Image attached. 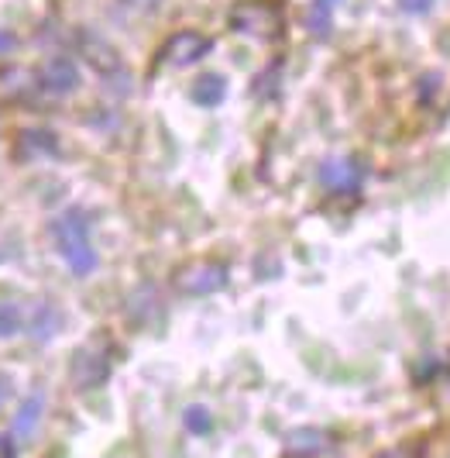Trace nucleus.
Listing matches in <instances>:
<instances>
[{
  "instance_id": "20e7f679",
  "label": "nucleus",
  "mask_w": 450,
  "mask_h": 458,
  "mask_svg": "<svg viewBox=\"0 0 450 458\" xmlns=\"http://www.w3.org/2000/svg\"><path fill=\"white\" fill-rule=\"evenodd\" d=\"M176 283H179L182 293H189V297H206V293H217V290L227 286V269L221 262H196V266L182 269Z\"/></svg>"
},
{
  "instance_id": "f257e3e1",
  "label": "nucleus",
  "mask_w": 450,
  "mask_h": 458,
  "mask_svg": "<svg viewBox=\"0 0 450 458\" xmlns=\"http://www.w3.org/2000/svg\"><path fill=\"white\" fill-rule=\"evenodd\" d=\"M52 242L62 255V262L72 269V276H90L96 269L100 259H96V249L90 245V217H87V210H79V207L62 210L52 221Z\"/></svg>"
},
{
  "instance_id": "aec40b11",
  "label": "nucleus",
  "mask_w": 450,
  "mask_h": 458,
  "mask_svg": "<svg viewBox=\"0 0 450 458\" xmlns=\"http://www.w3.org/2000/svg\"><path fill=\"white\" fill-rule=\"evenodd\" d=\"M379 458H423V448H392Z\"/></svg>"
},
{
  "instance_id": "a211bd4d",
  "label": "nucleus",
  "mask_w": 450,
  "mask_h": 458,
  "mask_svg": "<svg viewBox=\"0 0 450 458\" xmlns=\"http://www.w3.org/2000/svg\"><path fill=\"white\" fill-rule=\"evenodd\" d=\"M18 437L14 435H0V458H18Z\"/></svg>"
},
{
  "instance_id": "dca6fc26",
  "label": "nucleus",
  "mask_w": 450,
  "mask_h": 458,
  "mask_svg": "<svg viewBox=\"0 0 450 458\" xmlns=\"http://www.w3.org/2000/svg\"><path fill=\"white\" fill-rule=\"evenodd\" d=\"M306 28H310V35H316V38H327V35H330V28H334V21H330V11L310 7V14H306Z\"/></svg>"
},
{
  "instance_id": "1a4fd4ad",
  "label": "nucleus",
  "mask_w": 450,
  "mask_h": 458,
  "mask_svg": "<svg viewBox=\"0 0 450 458\" xmlns=\"http://www.w3.org/2000/svg\"><path fill=\"white\" fill-rule=\"evenodd\" d=\"M330 448V435L320 428H296L286 435V455L289 458H316Z\"/></svg>"
},
{
  "instance_id": "2eb2a0df",
  "label": "nucleus",
  "mask_w": 450,
  "mask_h": 458,
  "mask_svg": "<svg viewBox=\"0 0 450 458\" xmlns=\"http://www.w3.org/2000/svg\"><path fill=\"white\" fill-rule=\"evenodd\" d=\"M24 327L21 307L18 303H0V338H14Z\"/></svg>"
},
{
  "instance_id": "5701e85b",
  "label": "nucleus",
  "mask_w": 450,
  "mask_h": 458,
  "mask_svg": "<svg viewBox=\"0 0 450 458\" xmlns=\"http://www.w3.org/2000/svg\"><path fill=\"white\" fill-rule=\"evenodd\" d=\"M131 4H135V7H145V11H152V7H158L162 0H131Z\"/></svg>"
},
{
  "instance_id": "423d86ee",
  "label": "nucleus",
  "mask_w": 450,
  "mask_h": 458,
  "mask_svg": "<svg viewBox=\"0 0 450 458\" xmlns=\"http://www.w3.org/2000/svg\"><path fill=\"white\" fill-rule=\"evenodd\" d=\"M210 48H213V42L203 38L200 31H179V35H172L165 42L162 55H165L169 66H193V63H200Z\"/></svg>"
},
{
  "instance_id": "7ed1b4c3",
  "label": "nucleus",
  "mask_w": 450,
  "mask_h": 458,
  "mask_svg": "<svg viewBox=\"0 0 450 458\" xmlns=\"http://www.w3.org/2000/svg\"><path fill=\"white\" fill-rule=\"evenodd\" d=\"M69 376H72L76 390H96V386L111 376V355H107V348L96 342L83 344V348L76 352L72 366H69Z\"/></svg>"
},
{
  "instance_id": "0eeeda50",
  "label": "nucleus",
  "mask_w": 450,
  "mask_h": 458,
  "mask_svg": "<svg viewBox=\"0 0 450 458\" xmlns=\"http://www.w3.org/2000/svg\"><path fill=\"white\" fill-rule=\"evenodd\" d=\"M320 183L330 193H358L361 186V165L354 159H327L320 165Z\"/></svg>"
},
{
  "instance_id": "39448f33",
  "label": "nucleus",
  "mask_w": 450,
  "mask_h": 458,
  "mask_svg": "<svg viewBox=\"0 0 450 458\" xmlns=\"http://www.w3.org/2000/svg\"><path fill=\"white\" fill-rule=\"evenodd\" d=\"M38 83H42V90L52 93V97H66L79 87V66H76V59H69V55H52L42 72H38Z\"/></svg>"
},
{
  "instance_id": "ddd939ff",
  "label": "nucleus",
  "mask_w": 450,
  "mask_h": 458,
  "mask_svg": "<svg viewBox=\"0 0 450 458\" xmlns=\"http://www.w3.org/2000/svg\"><path fill=\"white\" fill-rule=\"evenodd\" d=\"M182 428L196 437L210 435V431H213V413H210V407H203V403H189V407L182 411Z\"/></svg>"
},
{
  "instance_id": "9d476101",
  "label": "nucleus",
  "mask_w": 450,
  "mask_h": 458,
  "mask_svg": "<svg viewBox=\"0 0 450 458\" xmlns=\"http://www.w3.org/2000/svg\"><path fill=\"white\" fill-rule=\"evenodd\" d=\"M42 413H46V396H42V393H31V396L24 400L21 407H18V413H14L11 435L18 437V441H28V437H35L38 424H42Z\"/></svg>"
},
{
  "instance_id": "412c9836",
  "label": "nucleus",
  "mask_w": 450,
  "mask_h": 458,
  "mask_svg": "<svg viewBox=\"0 0 450 458\" xmlns=\"http://www.w3.org/2000/svg\"><path fill=\"white\" fill-rule=\"evenodd\" d=\"M11 48H14V35L11 31H0V55L11 52Z\"/></svg>"
},
{
  "instance_id": "6ab92c4d",
  "label": "nucleus",
  "mask_w": 450,
  "mask_h": 458,
  "mask_svg": "<svg viewBox=\"0 0 450 458\" xmlns=\"http://www.w3.org/2000/svg\"><path fill=\"white\" fill-rule=\"evenodd\" d=\"M14 393V376H7V372H0V407L7 403V396Z\"/></svg>"
},
{
  "instance_id": "6e6552de",
  "label": "nucleus",
  "mask_w": 450,
  "mask_h": 458,
  "mask_svg": "<svg viewBox=\"0 0 450 458\" xmlns=\"http://www.w3.org/2000/svg\"><path fill=\"white\" fill-rule=\"evenodd\" d=\"M230 24H234L238 31H245V35H265V31H271V28L279 24V14L271 11L269 4L251 0V4H241V7L230 14Z\"/></svg>"
},
{
  "instance_id": "f3484780",
  "label": "nucleus",
  "mask_w": 450,
  "mask_h": 458,
  "mask_svg": "<svg viewBox=\"0 0 450 458\" xmlns=\"http://www.w3.org/2000/svg\"><path fill=\"white\" fill-rule=\"evenodd\" d=\"M399 7L405 14H427V11H433V0H399Z\"/></svg>"
},
{
  "instance_id": "4468645a",
  "label": "nucleus",
  "mask_w": 450,
  "mask_h": 458,
  "mask_svg": "<svg viewBox=\"0 0 450 458\" xmlns=\"http://www.w3.org/2000/svg\"><path fill=\"white\" fill-rule=\"evenodd\" d=\"M21 148L24 156H52L55 152V135L52 131H24Z\"/></svg>"
},
{
  "instance_id": "9b49d317",
  "label": "nucleus",
  "mask_w": 450,
  "mask_h": 458,
  "mask_svg": "<svg viewBox=\"0 0 450 458\" xmlns=\"http://www.w3.org/2000/svg\"><path fill=\"white\" fill-rule=\"evenodd\" d=\"M62 327H66V314H62L55 303H42V307L31 314V321H28V331H31L35 342H52Z\"/></svg>"
},
{
  "instance_id": "4be33fe9",
  "label": "nucleus",
  "mask_w": 450,
  "mask_h": 458,
  "mask_svg": "<svg viewBox=\"0 0 450 458\" xmlns=\"http://www.w3.org/2000/svg\"><path fill=\"white\" fill-rule=\"evenodd\" d=\"M340 0H313V7H320V11H334Z\"/></svg>"
},
{
  "instance_id": "f03ea898",
  "label": "nucleus",
  "mask_w": 450,
  "mask_h": 458,
  "mask_svg": "<svg viewBox=\"0 0 450 458\" xmlns=\"http://www.w3.org/2000/svg\"><path fill=\"white\" fill-rule=\"evenodd\" d=\"M79 52L87 55V63L104 76V83H107L113 93H131V76H128V69H124V59L117 55V48H113L107 38H100V35H93V31H83V35H79Z\"/></svg>"
},
{
  "instance_id": "f8f14e48",
  "label": "nucleus",
  "mask_w": 450,
  "mask_h": 458,
  "mask_svg": "<svg viewBox=\"0 0 450 458\" xmlns=\"http://www.w3.org/2000/svg\"><path fill=\"white\" fill-rule=\"evenodd\" d=\"M189 93H193V100H196L200 107H217V104H224V97H227V80L221 72H203Z\"/></svg>"
}]
</instances>
